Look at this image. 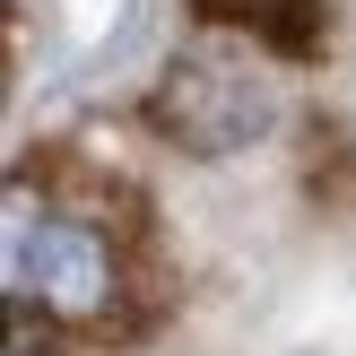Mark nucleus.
Wrapping results in <instances>:
<instances>
[{"mask_svg":"<svg viewBox=\"0 0 356 356\" xmlns=\"http://www.w3.org/2000/svg\"><path fill=\"white\" fill-rule=\"evenodd\" d=\"M9 296L44 330L113 339L131 313V243L113 235L104 209H79V200L35 209V183H17L9 191Z\"/></svg>","mask_w":356,"mask_h":356,"instance_id":"f257e3e1","label":"nucleus"},{"mask_svg":"<svg viewBox=\"0 0 356 356\" xmlns=\"http://www.w3.org/2000/svg\"><path fill=\"white\" fill-rule=\"evenodd\" d=\"M9 9H26V0H9Z\"/></svg>","mask_w":356,"mask_h":356,"instance_id":"39448f33","label":"nucleus"},{"mask_svg":"<svg viewBox=\"0 0 356 356\" xmlns=\"http://www.w3.org/2000/svg\"><path fill=\"white\" fill-rule=\"evenodd\" d=\"M148 122H156L165 148L200 156V165L243 156L252 139L278 131L270 52L243 44V35H200V44H183L165 70H156V87H148Z\"/></svg>","mask_w":356,"mask_h":356,"instance_id":"f03ea898","label":"nucleus"},{"mask_svg":"<svg viewBox=\"0 0 356 356\" xmlns=\"http://www.w3.org/2000/svg\"><path fill=\"white\" fill-rule=\"evenodd\" d=\"M209 35H243L261 52H313L330 26V0H191Z\"/></svg>","mask_w":356,"mask_h":356,"instance_id":"7ed1b4c3","label":"nucleus"},{"mask_svg":"<svg viewBox=\"0 0 356 356\" xmlns=\"http://www.w3.org/2000/svg\"><path fill=\"white\" fill-rule=\"evenodd\" d=\"M9 356H52V339H44V322H26V313H17V330H9Z\"/></svg>","mask_w":356,"mask_h":356,"instance_id":"20e7f679","label":"nucleus"}]
</instances>
